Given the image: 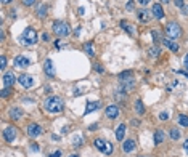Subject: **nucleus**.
Masks as SVG:
<instances>
[{
	"instance_id": "30",
	"label": "nucleus",
	"mask_w": 188,
	"mask_h": 157,
	"mask_svg": "<svg viewBox=\"0 0 188 157\" xmlns=\"http://www.w3.org/2000/svg\"><path fill=\"white\" fill-rule=\"evenodd\" d=\"M10 93H11V88H10V87H5V88L2 90V96H3V98H7Z\"/></svg>"
},
{
	"instance_id": "26",
	"label": "nucleus",
	"mask_w": 188,
	"mask_h": 157,
	"mask_svg": "<svg viewBox=\"0 0 188 157\" xmlns=\"http://www.w3.org/2000/svg\"><path fill=\"white\" fill-rule=\"evenodd\" d=\"M121 26L124 27V31H127L129 34H134V29H132V24H129V22H125V21H122V22H121Z\"/></svg>"
},
{
	"instance_id": "32",
	"label": "nucleus",
	"mask_w": 188,
	"mask_h": 157,
	"mask_svg": "<svg viewBox=\"0 0 188 157\" xmlns=\"http://www.w3.org/2000/svg\"><path fill=\"white\" fill-rule=\"evenodd\" d=\"M0 64H2V66H0V69H5V67H7V58H5V56H2V58H0Z\"/></svg>"
},
{
	"instance_id": "31",
	"label": "nucleus",
	"mask_w": 188,
	"mask_h": 157,
	"mask_svg": "<svg viewBox=\"0 0 188 157\" xmlns=\"http://www.w3.org/2000/svg\"><path fill=\"white\" fill-rule=\"evenodd\" d=\"M174 3H175V7H177V8H183V7H185V2H183V0H174Z\"/></svg>"
},
{
	"instance_id": "39",
	"label": "nucleus",
	"mask_w": 188,
	"mask_h": 157,
	"mask_svg": "<svg viewBox=\"0 0 188 157\" xmlns=\"http://www.w3.org/2000/svg\"><path fill=\"white\" fill-rule=\"evenodd\" d=\"M183 63H185V67H186V69H188V55L185 56V61H183Z\"/></svg>"
},
{
	"instance_id": "42",
	"label": "nucleus",
	"mask_w": 188,
	"mask_h": 157,
	"mask_svg": "<svg viewBox=\"0 0 188 157\" xmlns=\"http://www.w3.org/2000/svg\"><path fill=\"white\" fill-rule=\"evenodd\" d=\"M182 10H183V13H185V15H188V7H183Z\"/></svg>"
},
{
	"instance_id": "9",
	"label": "nucleus",
	"mask_w": 188,
	"mask_h": 157,
	"mask_svg": "<svg viewBox=\"0 0 188 157\" xmlns=\"http://www.w3.org/2000/svg\"><path fill=\"white\" fill-rule=\"evenodd\" d=\"M105 114H106L108 119H117V117H119V108H117L116 104H110L106 108Z\"/></svg>"
},
{
	"instance_id": "27",
	"label": "nucleus",
	"mask_w": 188,
	"mask_h": 157,
	"mask_svg": "<svg viewBox=\"0 0 188 157\" xmlns=\"http://www.w3.org/2000/svg\"><path fill=\"white\" fill-rule=\"evenodd\" d=\"M148 53H150V56H153V58H156V56L159 55V48H150V50H148Z\"/></svg>"
},
{
	"instance_id": "37",
	"label": "nucleus",
	"mask_w": 188,
	"mask_h": 157,
	"mask_svg": "<svg viewBox=\"0 0 188 157\" xmlns=\"http://www.w3.org/2000/svg\"><path fill=\"white\" fill-rule=\"evenodd\" d=\"M150 2H151V0H138V3H140V5H148Z\"/></svg>"
},
{
	"instance_id": "17",
	"label": "nucleus",
	"mask_w": 188,
	"mask_h": 157,
	"mask_svg": "<svg viewBox=\"0 0 188 157\" xmlns=\"http://www.w3.org/2000/svg\"><path fill=\"white\" fill-rule=\"evenodd\" d=\"M10 117L13 120H19L21 117H23V111L18 109V108H13V109H10Z\"/></svg>"
},
{
	"instance_id": "19",
	"label": "nucleus",
	"mask_w": 188,
	"mask_h": 157,
	"mask_svg": "<svg viewBox=\"0 0 188 157\" xmlns=\"http://www.w3.org/2000/svg\"><path fill=\"white\" fill-rule=\"evenodd\" d=\"M124 135H125V125L121 123V125L117 127V130H116V139H117V141H122Z\"/></svg>"
},
{
	"instance_id": "28",
	"label": "nucleus",
	"mask_w": 188,
	"mask_h": 157,
	"mask_svg": "<svg viewBox=\"0 0 188 157\" xmlns=\"http://www.w3.org/2000/svg\"><path fill=\"white\" fill-rule=\"evenodd\" d=\"M72 144H74V146H82V136H74Z\"/></svg>"
},
{
	"instance_id": "23",
	"label": "nucleus",
	"mask_w": 188,
	"mask_h": 157,
	"mask_svg": "<svg viewBox=\"0 0 188 157\" xmlns=\"http://www.w3.org/2000/svg\"><path fill=\"white\" fill-rule=\"evenodd\" d=\"M177 122L180 123L182 127H188V115H185V114H180V115L177 117Z\"/></svg>"
},
{
	"instance_id": "5",
	"label": "nucleus",
	"mask_w": 188,
	"mask_h": 157,
	"mask_svg": "<svg viewBox=\"0 0 188 157\" xmlns=\"http://www.w3.org/2000/svg\"><path fill=\"white\" fill-rule=\"evenodd\" d=\"M166 35L169 38H179L182 35V27L177 22H169L166 26Z\"/></svg>"
},
{
	"instance_id": "11",
	"label": "nucleus",
	"mask_w": 188,
	"mask_h": 157,
	"mask_svg": "<svg viewBox=\"0 0 188 157\" xmlns=\"http://www.w3.org/2000/svg\"><path fill=\"white\" fill-rule=\"evenodd\" d=\"M44 71H45V74H47L48 77H55V67H53L52 59H47L44 63Z\"/></svg>"
},
{
	"instance_id": "36",
	"label": "nucleus",
	"mask_w": 188,
	"mask_h": 157,
	"mask_svg": "<svg viewBox=\"0 0 188 157\" xmlns=\"http://www.w3.org/2000/svg\"><path fill=\"white\" fill-rule=\"evenodd\" d=\"M42 38H44V40H45V42H48V38H50V35H48V34H47V32H45V34H42Z\"/></svg>"
},
{
	"instance_id": "10",
	"label": "nucleus",
	"mask_w": 188,
	"mask_h": 157,
	"mask_svg": "<svg viewBox=\"0 0 188 157\" xmlns=\"http://www.w3.org/2000/svg\"><path fill=\"white\" fill-rule=\"evenodd\" d=\"M151 13H153V16H155L156 19H162L164 18V10L161 7V3H155V5H153Z\"/></svg>"
},
{
	"instance_id": "8",
	"label": "nucleus",
	"mask_w": 188,
	"mask_h": 157,
	"mask_svg": "<svg viewBox=\"0 0 188 157\" xmlns=\"http://www.w3.org/2000/svg\"><path fill=\"white\" fill-rule=\"evenodd\" d=\"M3 138H5V141H8V143L15 141L16 139V128L15 127H7L3 130Z\"/></svg>"
},
{
	"instance_id": "44",
	"label": "nucleus",
	"mask_w": 188,
	"mask_h": 157,
	"mask_svg": "<svg viewBox=\"0 0 188 157\" xmlns=\"http://www.w3.org/2000/svg\"><path fill=\"white\" fill-rule=\"evenodd\" d=\"M69 157H79L77 154H72V155H69Z\"/></svg>"
},
{
	"instance_id": "33",
	"label": "nucleus",
	"mask_w": 188,
	"mask_h": 157,
	"mask_svg": "<svg viewBox=\"0 0 188 157\" xmlns=\"http://www.w3.org/2000/svg\"><path fill=\"white\" fill-rule=\"evenodd\" d=\"M159 119H161V120H167L169 119V112H161V114H159Z\"/></svg>"
},
{
	"instance_id": "2",
	"label": "nucleus",
	"mask_w": 188,
	"mask_h": 157,
	"mask_svg": "<svg viewBox=\"0 0 188 157\" xmlns=\"http://www.w3.org/2000/svg\"><path fill=\"white\" fill-rule=\"evenodd\" d=\"M37 38H39V35H37V32H36V29H32V27H27V29H24V32L21 34V43L23 45H26V47H31V45H34V43H37Z\"/></svg>"
},
{
	"instance_id": "20",
	"label": "nucleus",
	"mask_w": 188,
	"mask_h": 157,
	"mask_svg": "<svg viewBox=\"0 0 188 157\" xmlns=\"http://www.w3.org/2000/svg\"><path fill=\"white\" fill-rule=\"evenodd\" d=\"M162 141H164V132L161 128H158L155 132V144H161Z\"/></svg>"
},
{
	"instance_id": "1",
	"label": "nucleus",
	"mask_w": 188,
	"mask_h": 157,
	"mask_svg": "<svg viewBox=\"0 0 188 157\" xmlns=\"http://www.w3.org/2000/svg\"><path fill=\"white\" fill-rule=\"evenodd\" d=\"M44 108L47 112H50V114H58V112H61L63 108H64V103H63V99L60 96H50V98L45 99Z\"/></svg>"
},
{
	"instance_id": "35",
	"label": "nucleus",
	"mask_w": 188,
	"mask_h": 157,
	"mask_svg": "<svg viewBox=\"0 0 188 157\" xmlns=\"http://www.w3.org/2000/svg\"><path fill=\"white\" fill-rule=\"evenodd\" d=\"M23 3H24L26 7H31V5L36 3V0H23Z\"/></svg>"
},
{
	"instance_id": "43",
	"label": "nucleus",
	"mask_w": 188,
	"mask_h": 157,
	"mask_svg": "<svg viewBox=\"0 0 188 157\" xmlns=\"http://www.w3.org/2000/svg\"><path fill=\"white\" fill-rule=\"evenodd\" d=\"M159 2H161V3H169L170 0H159Z\"/></svg>"
},
{
	"instance_id": "29",
	"label": "nucleus",
	"mask_w": 188,
	"mask_h": 157,
	"mask_svg": "<svg viewBox=\"0 0 188 157\" xmlns=\"http://www.w3.org/2000/svg\"><path fill=\"white\" fill-rule=\"evenodd\" d=\"M93 69L98 72V74H103V72H105V67L101 66V64H93Z\"/></svg>"
},
{
	"instance_id": "4",
	"label": "nucleus",
	"mask_w": 188,
	"mask_h": 157,
	"mask_svg": "<svg viewBox=\"0 0 188 157\" xmlns=\"http://www.w3.org/2000/svg\"><path fill=\"white\" fill-rule=\"evenodd\" d=\"M53 32L58 37H66V35H69V26H68V22L55 21L53 22Z\"/></svg>"
},
{
	"instance_id": "40",
	"label": "nucleus",
	"mask_w": 188,
	"mask_h": 157,
	"mask_svg": "<svg viewBox=\"0 0 188 157\" xmlns=\"http://www.w3.org/2000/svg\"><path fill=\"white\" fill-rule=\"evenodd\" d=\"M183 148H185V151H188V138H186V141L183 143Z\"/></svg>"
},
{
	"instance_id": "24",
	"label": "nucleus",
	"mask_w": 188,
	"mask_h": 157,
	"mask_svg": "<svg viewBox=\"0 0 188 157\" xmlns=\"http://www.w3.org/2000/svg\"><path fill=\"white\" fill-rule=\"evenodd\" d=\"M37 15H39V18H45L47 16V5H40L37 8Z\"/></svg>"
},
{
	"instance_id": "12",
	"label": "nucleus",
	"mask_w": 188,
	"mask_h": 157,
	"mask_svg": "<svg viewBox=\"0 0 188 157\" xmlns=\"http://www.w3.org/2000/svg\"><path fill=\"white\" fill-rule=\"evenodd\" d=\"M15 80H18V78H15V74L13 72H7V74L3 75V85L5 87H13V83H15Z\"/></svg>"
},
{
	"instance_id": "21",
	"label": "nucleus",
	"mask_w": 188,
	"mask_h": 157,
	"mask_svg": "<svg viewBox=\"0 0 188 157\" xmlns=\"http://www.w3.org/2000/svg\"><path fill=\"white\" fill-rule=\"evenodd\" d=\"M137 16H138V19H140L141 22H148V21L151 19V16L148 15V11H145V10H140V11H138V15H137Z\"/></svg>"
},
{
	"instance_id": "22",
	"label": "nucleus",
	"mask_w": 188,
	"mask_h": 157,
	"mask_svg": "<svg viewBox=\"0 0 188 157\" xmlns=\"http://www.w3.org/2000/svg\"><path fill=\"white\" fill-rule=\"evenodd\" d=\"M134 108H135V112H137V114H140V115L145 112V106H143V103H141L140 99L135 101V106H134Z\"/></svg>"
},
{
	"instance_id": "41",
	"label": "nucleus",
	"mask_w": 188,
	"mask_h": 157,
	"mask_svg": "<svg viewBox=\"0 0 188 157\" xmlns=\"http://www.w3.org/2000/svg\"><path fill=\"white\" fill-rule=\"evenodd\" d=\"M0 2H2L3 5H7V3H10V2H13V0H0Z\"/></svg>"
},
{
	"instance_id": "18",
	"label": "nucleus",
	"mask_w": 188,
	"mask_h": 157,
	"mask_svg": "<svg viewBox=\"0 0 188 157\" xmlns=\"http://www.w3.org/2000/svg\"><path fill=\"white\" fill-rule=\"evenodd\" d=\"M100 103H98V101H92V103H89L87 106H85V114H89V112H93V111H96V109H98L100 108Z\"/></svg>"
},
{
	"instance_id": "15",
	"label": "nucleus",
	"mask_w": 188,
	"mask_h": 157,
	"mask_svg": "<svg viewBox=\"0 0 188 157\" xmlns=\"http://www.w3.org/2000/svg\"><path fill=\"white\" fill-rule=\"evenodd\" d=\"M135 149V141L134 139H127V141L122 143V151L124 152H130V151Z\"/></svg>"
},
{
	"instance_id": "7",
	"label": "nucleus",
	"mask_w": 188,
	"mask_h": 157,
	"mask_svg": "<svg viewBox=\"0 0 188 157\" xmlns=\"http://www.w3.org/2000/svg\"><path fill=\"white\" fill-rule=\"evenodd\" d=\"M18 82H19V85L21 87H24V88H31L34 85V77L29 75V74H21L18 77Z\"/></svg>"
},
{
	"instance_id": "3",
	"label": "nucleus",
	"mask_w": 188,
	"mask_h": 157,
	"mask_svg": "<svg viewBox=\"0 0 188 157\" xmlns=\"http://www.w3.org/2000/svg\"><path fill=\"white\" fill-rule=\"evenodd\" d=\"M93 144H95V148L98 149L101 154H105V155H111L113 154V143L106 141V139L96 138L95 141H93Z\"/></svg>"
},
{
	"instance_id": "16",
	"label": "nucleus",
	"mask_w": 188,
	"mask_h": 157,
	"mask_svg": "<svg viewBox=\"0 0 188 157\" xmlns=\"http://www.w3.org/2000/svg\"><path fill=\"white\" fill-rule=\"evenodd\" d=\"M84 52H85V55H87L89 58H92V56L95 55V52H93V43H92V42H85V43H84Z\"/></svg>"
},
{
	"instance_id": "14",
	"label": "nucleus",
	"mask_w": 188,
	"mask_h": 157,
	"mask_svg": "<svg viewBox=\"0 0 188 157\" xmlns=\"http://www.w3.org/2000/svg\"><path fill=\"white\" fill-rule=\"evenodd\" d=\"M31 64V61L26 58V56H16L15 58V66L16 67H27Z\"/></svg>"
},
{
	"instance_id": "25",
	"label": "nucleus",
	"mask_w": 188,
	"mask_h": 157,
	"mask_svg": "<svg viewBox=\"0 0 188 157\" xmlns=\"http://www.w3.org/2000/svg\"><path fill=\"white\" fill-rule=\"evenodd\" d=\"M170 138L175 139V141H177V139L180 138V132L177 130V128H170Z\"/></svg>"
},
{
	"instance_id": "38",
	"label": "nucleus",
	"mask_w": 188,
	"mask_h": 157,
	"mask_svg": "<svg viewBox=\"0 0 188 157\" xmlns=\"http://www.w3.org/2000/svg\"><path fill=\"white\" fill-rule=\"evenodd\" d=\"M127 10H134V3H132V2L127 3Z\"/></svg>"
},
{
	"instance_id": "34",
	"label": "nucleus",
	"mask_w": 188,
	"mask_h": 157,
	"mask_svg": "<svg viewBox=\"0 0 188 157\" xmlns=\"http://www.w3.org/2000/svg\"><path fill=\"white\" fill-rule=\"evenodd\" d=\"M63 155V152H61V151H55V152H52V154H50L48 157H61Z\"/></svg>"
},
{
	"instance_id": "6",
	"label": "nucleus",
	"mask_w": 188,
	"mask_h": 157,
	"mask_svg": "<svg viewBox=\"0 0 188 157\" xmlns=\"http://www.w3.org/2000/svg\"><path fill=\"white\" fill-rule=\"evenodd\" d=\"M26 133H27V136H31V138H37L42 135V127L37 125V123H31V125H27Z\"/></svg>"
},
{
	"instance_id": "13",
	"label": "nucleus",
	"mask_w": 188,
	"mask_h": 157,
	"mask_svg": "<svg viewBox=\"0 0 188 157\" xmlns=\"http://www.w3.org/2000/svg\"><path fill=\"white\" fill-rule=\"evenodd\" d=\"M162 45H164V47H166V48H169V50H172V52L175 53V52H179V45L177 43H175L174 40H170V38L167 37H164L162 38Z\"/></svg>"
}]
</instances>
